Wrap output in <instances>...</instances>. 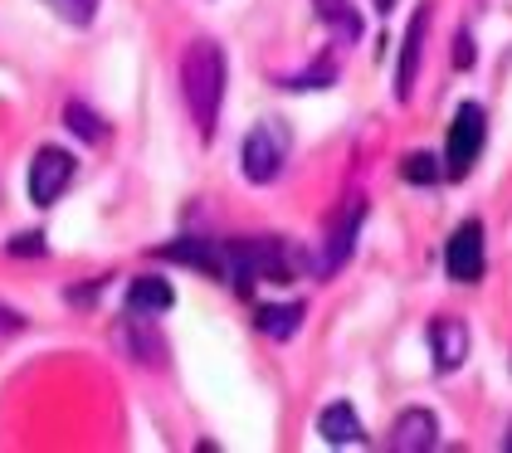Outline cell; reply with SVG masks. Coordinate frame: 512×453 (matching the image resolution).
<instances>
[{"label":"cell","instance_id":"13","mask_svg":"<svg viewBox=\"0 0 512 453\" xmlns=\"http://www.w3.org/2000/svg\"><path fill=\"white\" fill-rule=\"evenodd\" d=\"M317 429H322V439H327L332 449L366 444V434H361V419H356L352 405H327V410H322V419H317Z\"/></svg>","mask_w":512,"mask_h":453},{"label":"cell","instance_id":"16","mask_svg":"<svg viewBox=\"0 0 512 453\" xmlns=\"http://www.w3.org/2000/svg\"><path fill=\"white\" fill-rule=\"evenodd\" d=\"M400 176H405V181H415V186H434L444 171H439V161H434L430 151H410V156H405V166H400Z\"/></svg>","mask_w":512,"mask_h":453},{"label":"cell","instance_id":"5","mask_svg":"<svg viewBox=\"0 0 512 453\" xmlns=\"http://www.w3.org/2000/svg\"><path fill=\"white\" fill-rule=\"evenodd\" d=\"M74 171H79V161H74L64 147H40L35 151V161H30V200H35L40 210L44 205H54V200L69 190Z\"/></svg>","mask_w":512,"mask_h":453},{"label":"cell","instance_id":"7","mask_svg":"<svg viewBox=\"0 0 512 453\" xmlns=\"http://www.w3.org/2000/svg\"><path fill=\"white\" fill-rule=\"evenodd\" d=\"M444 268H449V278H454V283H478V278H483L488 254H483V225H478V220H464V225L449 234Z\"/></svg>","mask_w":512,"mask_h":453},{"label":"cell","instance_id":"17","mask_svg":"<svg viewBox=\"0 0 512 453\" xmlns=\"http://www.w3.org/2000/svg\"><path fill=\"white\" fill-rule=\"evenodd\" d=\"M44 5L69 25H93V15H98V0H44Z\"/></svg>","mask_w":512,"mask_h":453},{"label":"cell","instance_id":"10","mask_svg":"<svg viewBox=\"0 0 512 453\" xmlns=\"http://www.w3.org/2000/svg\"><path fill=\"white\" fill-rule=\"evenodd\" d=\"M430 351H434V371H459L464 356H469V327L459 317H434Z\"/></svg>","mask_w":512,"mask_h":453},{"label":"cell","instance_id":"19","mask_svg":"<svg viewBox=\"0 0 512 453\" xmlns=\"http://www.w3.org/2000/svg\"><path fill=\"white\" fill-rule=\"evenodd\" d=\"M10 254L35 259V254H49V244H44V234H15V239H10Z\"/></svg>","mask_w":512,"mask_h":453},{"label":"cell","instance_id":"2","mask_svg":"<svg viewBox=\"0 0 512 453\" xmlns=\"http://www.w3.org/2000/svg\"><path fill=\"white\" fill-rule=\"evenodd\" d=\"M298 278V259L283 239H235L225 244V283L235 293H254V283H293Z\"/></svg>","mask_w":512,"mask_h":453},{"label":"cell","instance_id":"3","mask_svg":"<svg viewBox=\"0 0 512 453\" xmlns=\"http://www.w3.org/2000/svg\"><path fill=\"white\" fill-rule=\"evenodd\" d=\"M283 161H288V127L274 122V117L254 122V127H249V137H244V147H239V166H244V176H249L254 186H269V181H278Z\"/></svg>","mask_w":512,"mask_h":453},{"label":"cell","instance_id":"1","mask_svg":"<svg viewBox=\"0 0 512 453\" xmlns=\"http://www.w3.org/2000/svg\"><path fill=\"white\" fill-rule=\"evenodd\" d=\"M181 88H186V108H191L200 142H210L220 103H225V49L215 39H196L186 49V59H181Z\"/></svg>","mask_w":512,"mask_h":453},{"label":"cell","instance_id":"21","mask_svg":"<svg viewBox=\"0 0 512 453\" xmlns=\"http://www.w3.org/2000/svg\"><path fill=\"white\" fill-rule=\"evenodd\" d=\"M371 5H376L381 15H386V10H395V0H371Z\"/></svg>","mask_w":512,"mask_h":453},{"label":"cell","instance_id":"22","mask_svg":"<svg viewBox=\"0 0 512 453\" xmlns=\"http://www.w3.org/2000/svg\"><path fill=\"white\" fill-rule=\"evenodd\" d=\"M503 449H508V453H512V424H508V434H503Z\"/></svg>","mask_w":512,"mask_h":453},{"label":"cell","instance_id":"20","mask_svg":"<svg viewBox=\"0 0 512 453\" xmlns=\"http://www.w3.org/2000/svg\"><path fill=\"white\" fill-rule=\"evenodd\" d=\"M469 59H473V49H469V35H459V49H454V64H459V69H469Z\"/></svg>","mask_w":512,"mask_h":453},{"label":"cell","instance_id":"12","mask_svg":"<svg viewBox=\"0 0 512 453\" xmlns=\"http://www.w3.org/2000/svg\"><path fill=\"white\" fill-rule=\"evenodd\" d=\"M171 302H176V288L166 278H132V288H127V312L132 317H161Z\"/></svg>","mask_w":512,"mask_h":453},{"label":"cell","instance_id":"15","mask_svg":"<svg viewBox=\"0 0 512 453\" xmlns=\"http://www.w3.org/2000/svg\"><path fill=\"white\" fill-rule=\"evenodd\" d=\"M317 20L332 25L342 39H361V15L352 10V0H313Z\"/></svg>","mask_w":512,"mask_h":453},{"label":"cell","instance_id":"9","mask_svg":"<svg viewBox=\"0 0 512 453\" xmlns=\"http://www.w3.org/2000/svg\"><path fill=\"white\" fill-rule=\"evenodd\" d=\"M152 254H157V259H171V264L200 268V273H210V278H225V244H215V239L186 234V239H171V244H161Z\"/></svg>","mask_w":512,"mask_h":453},{"label":"cell","instance_id":"6","mask_svg":"<svg viewBox=\"0 0 512 453\" xmlns=\"http://www.w3.org/2000/svg\"><path fill=\"white\" fill-rule=\"evenodd\" d=\"M361 215H366V205L361 200H347L342 210H337V220L327 229V239H322V249H317V278H327V273H337V268L352 259V244H356V229H361Z\"/></svg>","mask_w":512,"mask_h":453},{"label":"cell","instance_id":"4","mask_svg":"<svg viewBox=\"0 0 512 453\" xmlns=\"http://www.w3.org/2000/svg\"><path fill=\"white\" fill-rule=\"evenodd\" d=\"M483 137H488V113H483L478 103H464V108L454 113V122H449V151H444L454 181H464L473 171V161H478V151H483Z\"/></svg>","mask_w":512,"mask_h":453},{"label":"cell","instance_id":"8","mask_svg":"<svg viewBox=\"0 0 512 453\" xmlns=\"http://www.w3.org/2000/svg\"><path fill=\"white\" fill-rule=\"evenodd\" d=\"M425 30H430V5H420L405 25V39H400V69H395V98L410 103L415 93V74H420V54H425Z\"/></svg>","mask_w":512,"mask_h":453},{"label":"cell","instance_id":"18","mask_svg":"<svg viewBox=\"0 0 512 453\" xmlns=\"http://www.w3.org/2000/svg\"><path fill=\"white\" fill-rule=\"evenodd\" d=\"M69 127H74V132H79V137H88V142H103V137H108V127H103V122H98V117L88 113V108H83V103H69Z\"/></svg>","mask_w":512,"mask_h":453},{"label":"cell","instance_id":"14","mask_svg":"<svg viewBox=\"0 0 512 453\" xmlns=\"http://www.w3.org/2000/svg\"><path fill=\"white\" fill-rule=\"evenodd\" d=\"M303 327V302H283V307H259V332L264 337L288 341Z\"/></svg>","mask_w":512,"mask_h":453},{"label":"cell","instance_id":"11","mask_svg":"<svg viewBox=\"0 0 512 453\" xmlns=\"http://www.w3.org/2000/svg\"><path fill=\"white\" fill-rule=\"evenodd\" d=\"M439 444V419L430 410H400L391 424V449L400 453H425Z\"/></svg>","mask_w":512,"mask_h":453}]
</instances>
